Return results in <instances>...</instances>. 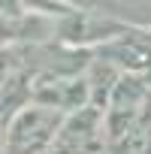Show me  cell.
<instances>
[{
  "label": "cell",
  "instance_id": "6da1fadb",
  "mask_svg": "<svg viewBox=\"0 0 151 154\" xmlns=\"http://www.w3.org/2000/svg\"><path fill=\"white\" fill-rule=\"evenodd\" d=\"M63 112L39 106V103H27L24 109H18L3 130V154H48V148L54 145V136L63 124Z\"/></svg>",
  "mask_w": 151,
  "mask_h": 154
},
{
  "label": "cell",
  "instance_id": "7a4b0ae2",
  "mask_svg": "<svg viewBox=\"0 0 151 154\" xmlns=\"http://www.w3.org/2000/svg\"><path fill=\"white\" fill-rule=\"evenodd\" d=\"M106 145V118L100 106H85L69 112L54 136L48 154H103Z\"/></svg>",
  "mask_w": 151,
  "mask_h": 154
},
{
  "label": "cell",
  "instance_id": "3957f363",
  "mask_svg": "<svg viewBox=\"0 0 151 154\" xmlns=\"http://www.w3.org/2000/svg\"><path fill=\"white\" fill-rule=\"evenodd\" d=\"M39 106L57 109V112H79L88 100V75H72V79H36L33 97Z\"/></svg>",
  "mask_w": 151,
  "mask_h": 154
},
{
  "label": "cell",
  "instance_id": "277c9868",
  "mask_svg": "<svg viewBox=\"0 0 151 154\" xmlns=\"http://www.w3.org/2000/svg\"><path fill=\"white\" fill-rule=\"evenodd\" d=\"M0 154H3V121H0Z\"/></svg>",
  "mask_w": 151,
  "mask_h": 154
}]
</instances>
